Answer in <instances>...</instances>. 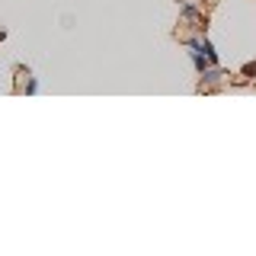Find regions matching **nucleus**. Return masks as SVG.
Instances as JSON below:
<instances>
[{"mask_svg":"<svg viewBox=\"0 0 256 256\" xmlns=\"http://www.w3.org/2000/svg\"><path fill=\"white\" fill-rule=\"evenodd\" d=\"M182 20H186L189 26L198 32V36H202V32H205V20H202V13H198L196 6H182Z\"/></svg>","mask_w":256,"mask_h":256,"instance_id":"obj_1","label":"nucleus"},{"mask_svg":"<svg viewBox=\"0 0 256 256\" xmlns=\"http://www.w3.org/2000/svg\"><path fill=\"white\" fill-rule=\"evenodd\" d=\"M240 77H244V80H256V61L244 64V68H240Z\"/></svg>","mask_w":256,"mask_h":256,"instance_id":"obj_2","label":"nucleus"},{"mask_svg":"<svg viewBox=\"0 0 256 256\" xmlns=\"http://www.w3.org/2000/svg\"><path fill=\"white\" fill-rule=\"evenodd\" d=\"M176 4H180V0H176Z\"/></svg>","mask_w":256,"mask_h":256,"instance_id":"obj_3","label":"nucleus"}]
</instances>
